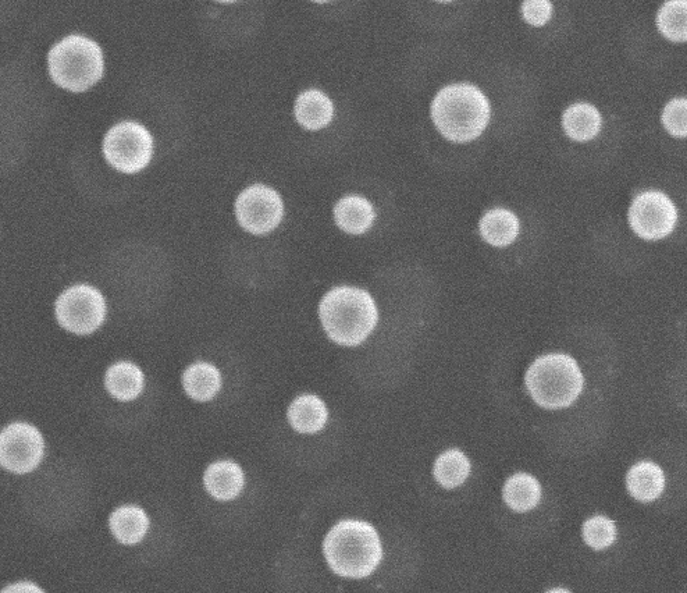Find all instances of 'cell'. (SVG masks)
<instances>
[{"label": "cell", "mask_w": 687, "mask_h": 593, "mask_svg": "<svg viewBox=\"0 0 687 593\" xmlns=\"http://www.w3.org/2000/svg\"><path fill=\"white\" fill-rule=\"evenodd\" d=\"M489 99L472 84H452L436 95L432 104L433 122L447 140H476L490 122Z\"/></svg>", "instance_id": "3"}, {"label": "cell", "mask_w": 687, "mask_h": 593, "mask_svg": "<svg viewBox=\"0 0 687 593\" xmlns=\"http://www.w3.org/2000/svg\"><path fill=\"white\" fill-rule=\"evenodd\" d=\"M106 389L120 401H131L140 396L144 389V374L137 365L121 361L106 372Z\"/></svg>", "instance_id": "19"}, {"label": "cell", "mask_w": 687, "mask_h": 593, "mask_svg": "<svg viewBox=\"0 0 687 593\" xmlns=\"http://www.w3.org/2000/svg\"><path fill=\"white\" fill-rule=\"evenodd\" d=\"M525 382L532 399L548 410L571 406L585 386L578 362L562 353L537 358L526 372Z\"/></svg>", "instance_id": "4"}, {"label": "cell", "mask_w": 687, "mask_h": 593, "mask_svg": "<svg viewBox=\"0 0 687 593\" xmlns=\"http://www.w3.org/2000/svg\"><path fill=\"white\" fill-rule=\"evenodd\" d=\"M661 124L669 136L687 138V97H676L662 108Z\"/></svg>", "instance_id": "25"}, {"label": "cell", "mask_w": 687, "mask_h": 593, "mask_svg": "<svg viewBox=\"0 0 687 593\" xmlns=\"http://www.w3.org/2000/svg\"><path fill=\"white\" fill-rule=\"evenodd\" d=\"M681 212L667 191L644 188L630 198L626 223L637 239L647 243L667 240L678 229Z\"/></svg>", "instance_id": "6"}, {"label": "cell", "mask_w": 687, "mask_h": 593, "mask_svg": "<svg viewBox=\"0 0 687 593\" xmlns=\"http://www.w3.org/2000/svg\"><path fill=\"white\" fill-rule=\"evenodd\" d=\"M313 2H316V3H325V2H329V0H313Z\"/></svg>", "instance_id": "29"}, {"label": "cell", "mask_w": 687, "mask_h": 593, "mask_svg": "<svg viewBox=\"0 0 687 593\" xmlns=\"http://www.w3.org/2000/svg\"><path fill=\"white\" fill-rule=\"evenodd\" d=\"M334 219L345 233L363 234L372 227L376 213L366 198L361 195H347L337 202Z\"/></svg>", "instance_id": "13"}, {"label": "cell", "mask_w": 687, "mask_h": 593, "mask_svg": "<svg viewBox=\"0 0 687 593\" xmlns=\"http://www.w3.org/2000/svg\"><path fill=\"white\" fill-rule=\"evenodd\" d=\"M562 129L573 141H592L603 130V115L589 102H576L562 115Z\"/></svg>", "instance_id": "11"}, {"label": "cell", "mask_w": 687, "mask_h": 593, "mask_svg": "<svg viewBox=\"0 0 687 593\" xmlns=\"http://www.w3.org/2000/svg\"><path fill=\"white\" fill-rule=\"evenodd\" d=\"M3 592H41V589L35 587V585L28 584V582H21V584L6 588Z\"/></svg>", "instance_id": "27"}, {"label": "cell", "mask_w": 687, "mask_h": 593, "mask_svg": "<svg viewBox=\"0 0 687 593\" xmlns=\"http://www.w3.org/2000/svg\"><path fill=\"white\" fill-rule=\"evenodd\" d=\"M626 486L633 499L643 503L654 502L664 492V471L653 461H642L630 468Z\"/></svg>", "instance_id": "14"}, {"label": "cell", "mask_w": 687, "mask_h": 593, "mask_svg": "<svg viewBox=\"0 0 687 593\" xmlns=\"http://www.w3.org/2000/svg\"><path fill=\"white\" fill-rule=\"evenodd\" d=\"M55 312L62 328L76 335H90L105 321L106 301L95 287L77 284L58 298Z\"/></svg>", "instance_id": "8"}, {"label": "cell", "mask_w": 687, "mask_h": 593, "mask_svg": "<svg viewBox=\"0 0 687 593\" xmlns=\"http://www.w3.org/2000/svg\"><path fill=\"white\" fill-rule=\"evenodd\" d=\"M236 215L242 229L266 234L280 225L284 215L283 200L273 188L256 184L238 195Z\"/></svg>", "instance_id": "9"}, {"label": "cell", "mask_w": 687, "mask_h": 593, "mask_svg": "<svg viewBox=\"0 0 687 593\" xmlns=\"http://www.w3.org/2000/svg\"><path fill=\"white\" fill-rule=\"evenodd\" d=\"M103 154L106 161L119 172L137 173L151 162L153 138L141 124L119 123L106 134Z\"/></svg>", "instance_id": "7"}, {"label": "cell", "mask_w": 687, "mask_h": 593, "mask_svg": "<svg viewBox=\"0 0 687 593\" xmlns=\"http://www.w3.org/2000/svg\"><path fill=\"white\" fill-rule=\"evenodd\" d=\"M583 539L594 550L610 548L617 541V525L605 516L589 518L583 525Z\"/></svg>", "instance_id": "24"}, {"label": "cell", "mask_w": 687, "mask_h": 593, "mask_svg": "<svg viewBox=\"0 0 687 593\" xmlns=\"http://www.w3.org/2000/svg\"><path fill=\"white\" fill-rule=\"evenodd\" d=\"M523 19L535 27L544 26L553 16L550 0H525L522 5Z\"/></svg>", "instance_id": "26"}, {"label": "cell", "mask_w": 687, "mask_h": 593, "mask_svg": "<svg viewBox=\"0 0 687 593\" xmlns=\"http://www.w3.org/2000/svg\"><path fill=\"white\" fill-rule=\"evenodd\" d=\"M504 502L518 513L535 509L541 499V486L533 475L518 472L505 482Z\"/></svg>", "instance_id": "21"}, {"label": "cell", "mask_w": 687, "mask_h": 593, "mask_svg": "<svg viewBox=\"0 0 687 593\" xmlns=\"http://www.w3.org/2000/svg\"><path fill=\"white\" fill-rule=\"evenodd\" d=\"M329 413L315 394H302L288 408V421L299 433H316L325 428Z\"/></svg>", "instance_id": "16"}, {"label": "cell", "mask_w": 687, "mask_h": 593, "mask_svg": "<svg viewBox=\"0 0 687 593\" xmlns=\"http://www.w3.org/2000/svg\"><path fill=\"white\" fill-rule=\"evenodd\" d=\"M327 563L345 578H365L383 559L382 542L365 521L344 520L331 528L323 543Z\"/></svg>", "instance_id": "2"}, {"label": "cell", "mask_w": 687, "mask_h": 593, "mask_svg": "<svg viewBox=\"0 0 687 593\" xmlns=\"http://www.w3.org/2000/svg\"><path fill=\"white\" fill-rule=\"evenodd\" d=\"M479 229L487 243L494 247H507L518 237L521 223L514 212L496 208L484 213Z\"/></svg>", "instance_id": "17"}, {"label": "cell", "mask_w": 687, "mask_h": 593, "mask_svg": "<svg viewBox=\"0 0 687 593\" xmlns=\"http://www.w3.org/2000/svg\"><path fill=\"white\" fill-rule=\"evenodd\" d=\"M44 457V439L35 426L17 422L0 435V463L14 474L34 471Z\"/></svg>", "instance_id": "10"}, {"label": "cell", "mask_w": 687, "mask_h": 593, "mask_svg": "<svg viewBox=\"0 0 687 593\" xmlns=\"http://www.w3.org/2000/svg\"><path fill=\"white\" fill-rule=\"evenodd\" d=\"M49 73L59 87L84 92L103 76L101 46L83 35H69L56 44L48 56Z\"/></svg>", "instance_id": "5"}, {"label": "cell", "mask_w": 687, "mask_h": 593, "mask_svg": "<svg viewBox=\"0 0 687 593\" xmlns=\"http://www.w3.org/2000/svg\"><path fill=\"white\" fill-rule=\"evenodd\" d=\"M437 2L447 3V2H452V0H437Z\"/></svg>", "instance_id": "30"}, {"label": "cell", "mask_w": 687, "mask_h": 593, "mask_svg": "<svg viewBox=\"0 0 687 593\" xmlns=\"http://www.w3.org/2000/svg\"><path fill=\"white\" fill-rule=\"evenodd\" d=\"M185 392L191 399L209 401L219 393L222 376L219 369L208 362H197L187 368L183 376Z\"/></svg>", "instance_id": "20"}, {"label": "cell", "mask_w": 687, "mask_h": 593, "mask_svg": "<svg viewBox=\"0 0 687 593\" xmlns=\"http://www.w3.org/2000/svg\"><path fill=\"white\" fill-rule=\"evenodd\" d=\"M469 474L471 461L458 449L447 450L434 464V477L447 489H455L464 484Z\"/></svg>", "instance_id": "22"}, {"label": "cell", "mask_w": 687, "mask_h": 593, "mask_svg": "<svg viewBox=\"0 0 687 593\" xmlns=\"http://www.w3.org/2000/svg\"><path fill=\"white\" fill-rule=\"evenodd\" d=\"M660 33L672 42H687V0H667L658 10Z\"/></svg>", "instance_id": "23"}, {"label": "cell", "mask_w": 687, "mask_h": 593, "mask_svg": "<svg viewBox=\"0 0 687 593\" xmlns=\"http://www.w3.org/2000/svg\"><path fill=\"white\" fill-rule=\"evenodd\" d=\"M109 527L117 541L123 545H135L147 535L149 518L138 506H123L112 513Z\"/></svg>", "instance_id": "18"}, {"label": "cell", "mask_w": 687, "mask_h": 593, "mask_svg": "<svg viewBox=\"0 0 687 593\" xmlns=\"http://www.w3.org/2000/svg\"><path fill=\"white\" fill-rule=\"evenodd\" d=\"M320 321L327 336L341 346H359L368 339L379 321L375 300L366 290L340 286L323 297Z\"/></svg>", "instance_id": "1"}, {"label": "cell", "mask_w": 687, "mask_h": 593, "mask_svg": "<svg viewBox=\"0 0 687 593\" xmlns=\"http://www.w3.org/2000/svg\"><path fill=\"white\" fill-rule=\"evenodd\" d=\"M334 116L333 102L319 90H308L295 102V117L306 130L325 129Z\"/></svg>", "instance_id": "15"}, {"label": "cell", "mask_w": 687, "mask_h": 593, "mask_svg": "<svg viewBox=\"0 0 687 593\" xmlns=\"http://www.w3.org/2000/svg\"><path fill=\"white\" fill-rule=\"evenodd\" d=\"M216 2H220V3H234V2H237V0H216Z\"/></svg>", "instance_id": "28"}, {"label": "cell", "mask_w": 687, "mask_h": 593, "mask_svg": "<svg viewBox=\"0 0 687 593\" xmlns=\"http://www.w3.org/2000/svg\"><path fill=\"white\" fill-rule=\"evenodd\" d=\"M205 488L217 500H233L242 492L245 477L242 468L234 461H216L205 472Z\"/></svg>", "instance_id": "12"}]
</instances>
